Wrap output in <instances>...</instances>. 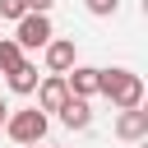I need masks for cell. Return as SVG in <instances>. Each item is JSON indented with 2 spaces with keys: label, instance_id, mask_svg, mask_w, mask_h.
<instances>
[{
  "label": "cell",
  "instance_id": "2",
  "mask_svg": "<svg viewBox=\"0 0 148 148\" xmlns=\"http://www.w3.org/2000/svg\"><path fill=\"white\" fill-rule=\"evenodd\" d=\"M0 130H5L14 143H28V148H32V143H42V139H46V111H42V106H23V111H9Z\"/></svg>",
  "mask_w": 148,
  "mask_h": 148
},
{
  "label": "cell",
  "instance_id": "11",
  "mask_svg": "<svg viewBox=\"0 0 148 148\" xmlns=\"http://www.w3.org/2000/svg\"><path fill=\"white\" fill-rule=\"evenodd\" d=\"M83 9H88V14H97V18H111V14L120 9V0H83Z\"/></svg>",
  "mask_w": 148,
  "mask_h": 148
},
{
  "label": "cell",
  "instance_id": "6",
  "mask_svg": "<svg viewBox=\"0 0 148 148\" xmlns=\"http://www.w3.org/2000/svg\"><path fill=\"white\" fill-rule=\"evenodd\" d=\"M65 88H69L74 97H97V69L74 60V65L65 69Z\"/></svg>",
  "mask_w": 148,
  "mask_h": 148
},
{
  "label": "cell",
  "instance_id": "14",
  "mask_svg": "<svg viewBox=\"0 0 148 148\" xmlns=\"http://www.w3.org/2000/svg\"><path fill=\"white\" fill-rule=\"evenodd\" d=\"M5 116H9V102H5V97H0V125H5Z\"/></svg>",
  "mask_w": 148,
  "mask_h": 148
},
{
  "label": "cell",
  "instance_id": "8",
  "mask_svg": "<svg viewBox=\"0 0 148 148\" xmlns=\"http://www.w3.org/2000/svg\"><path fill=\"white\" fill-rule=\"evenodd\" d=\"M60 120L69 125V130H88L92 125V106H88V97H65V106H60Z\"/></svg>",
  "mask_w": 148,
  "mask_h": 148
},
{
  "label": "cell",
  "instance_id": "13",
  "mask_svg": "<svg viewBox=\"0 0 148 148\" xmlns=\"http://www.w3.org/2000/svg\"><path fill=\"white\" fill-rule=\"evenodd\" d=\"M23 5H28L32 14H51V5H56V0H23Z\"/></svg>",
  "mask_w": 148,
  "mask_h": 148
},
{
  "label": "cell",
  "instance_id": "1",
  "mask_svg": "<svg viewBox=\"0 0 148 148\" xmlns=\"http://www.w3.org/2000/svg\"><path fill=\"white\" fill-rule=\"evenodd\" d=\"M97 92L111 97V106H143V79L125 65L116 69H97Z\"/></svg>",
  "mask_w": 148,
  "mask_h": 148
},
{
  "label": "cell",
  "instance_id": "5",
  "mask_svg": "<svg viewBox=\"0 0 148 148\" xmlns=\"http://www.w3.org/2000/svg\"><path fill=\"white\" fill-rule=\"evenodd\" d=\"M37 106L42 111H60L65 106V97H69V88H65V74H46V79H37Z\"/></svg>",
  "mask_w": 148,
  "mask_h": 148
},
{
  "label": "cell",
  "instance_id": "4",
  "mask_svg": "<svg viewBox=\"0 0 148 148\" xmlns=\"http://www.w3.org/2000/svg\"><path fill=\"white\" fill-rule=\"evenodd\" d=\"M116 139H125V143L148 139V111H143V106H120V116H116Z\"/></svg>",
  "mask_w": 148,
  "mask_h": 148
},
{
  "label": "cell",
  "instance_id": "15",
  "mask_svg": "<svg viewBox=\"0 0 148 148\" xmlns=\"http://www.w3.org/2000/svg\"><path fill=\"white\" fill-rule=\"evenodd\" d=\"M32 148H56V143H32Z\"/></svg>",
  "mask_w": 148,
  "mask_h": 148
},
{
  "label": "cell",
  "instance_id": "9",
  "mask_svg": "<svg viewBox=\"0 0 148 148\" xmlns=\"http://www.w3.org/2000/svg\"><path fill=\"white\" fill-rule=\"evenodd\" d=\"M37 79H42V74H37V65H32V60H18V65L5 74L9 92H32V88H37Z\"/></svg>",
  "mask_w": 148,
  "mask_h": 148
},
{
  "label": "cell",
  "instance_id": "3",
  "mask_svg": "<svg viewBox=\"0 0 148 148\" xmlns=\"http://www.w3.org/2000/svg\"><path fill=\"white\" fill-rule=\"evenodd\" d=\"M14 23H18L14 42H18L23 51H42V46H46V42L56 37V32H51V18H46V14H32V9H28V14H23V18H14Z\"/></svg>",
  "mask_w": 148,
  "mask_h": 148
},
{
  "label": "cell",
  "instance_id": "12",
  "mask_svg": "<svg viewBox=\"0 0 148 148\" xmlns=\"http://www.w3.org/2000/svg\"><path fill=\"white\" fill-rule=\"evenodd\" d=\"M23 14H28L23 0H0V18H23Z\"/></svg>",
  "mask_w": 148,
  "mask_h": 148
},
{
  "label": "cell",
  "instance_id": "10",
  "mask_svg": "<svg viewBox=\"0 0 148 148\" xmlns=\"http://www.w3.org/2000/svg\"><path fill=\"white\" fill-rule=\"evenodd\" d=\"M18 60H23V46H18L14 37H0V74H9Z\"/></svg>",
  "mask_w": 148,
  "mask_h": 148
},
{
  "label": "cell",
  "instance_id": "7",
  "mask_svg": "<svg viewBox=\"0 0 148 148\" xmlns=\"http://www.w3.org/2000/svg\"><path fill=\"white\" fill-rule=\"evenodd\" d=\"M42 51H46V69H51V74H65V69H69V65L79 60V56H74V42H69V37H51V42H46Z\"/></svg>",
  "mask_w": 148,
  "mask_h": 148
}]
</instances>
